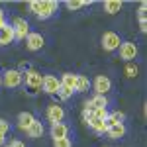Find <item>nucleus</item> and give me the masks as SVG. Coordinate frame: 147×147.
Wrapping results in <instances>:
<instances>
[{
	"label": "nucleus",
	"instance_id": "nucleus-8",
	"mask_svg": "<svg viewBox=\"0 0 147 147\" xmlns=\"http://www.w3.org/2000/svg\"><path fill=\"white\" fill-rule=\"evenodd\" d=\"M94 90L100 96H106V92L112 90V80L108 79V77H104V75H98L94 79Z\"/></svg>",
	"mask_w": 147,
	"mask_h": 147
},
{
	"label": "nucleus",
	"instance_id": "nucleus-17",
	"mask_svg": "<svg viewBox=\"0 0 147 147\" xmlns=\"http://www.w3.org/2000/svg\"><path fill=\"white\" fill-rule=\"evenodd\" d=\"M88 125H90L92 129H94V134H98V136H102V134H106V124H104V120H98V118H92L90 122H88Z\"/></svg>",
	"mask_w": 147,
	"mask_h": 147
},
{
	"label": "nucleus",
	"instance_id": "nucleus-4",
	"mask_svg": "<svg viewBox=\"0 0 147 147\" xmlns=\"http://www.w3.org/2000/svg\"><path fill=\"white\" fill-rule=\"evenodd\" d=\"M120 35L116 34V32H104L102 35V47H104V51H116L118 47H120Z\"/></svg>",
	"mask_w": 147,
	"mask_h": 147
},
{
	"label": "nucleus",
	"instance_id": "nucleus-33",
	"mask_svg": "<svg viewBox=\"0 0 147 147\" xmlns=\"http://www.w3.org/2000/svg\"><path fill=\"white\" fill-rule=\"evenodd\" d=\"M0 86H2V77H0Z\"/></svg>",
	"mask_w": 147,
	"mask_h": 147
},
{
	"label": "nucleus",
	"instance_id": "nucleus-16",
	"mask_svg": "<svg viewBox=\"0 0 147 147\" xmlns=\"http://www.w3.org/2000/svg\"><path fill=\"white\" fill-rule=\"evenodd\" d=\"M106 134L110 139H120V137L125 136V125L124 124H116V125H110L108 129H106Z\"/></svg>",
	"mask_w": 147,
	"mask_h": 147
},
{
	"label": "nucleus",
	"instance_id": "nucleus-25",
	"mask_svg": "<svg viewBox=\"0 0 147 147\" xmlns=\"http://www.w3.org/2000/svg\"><path fill=\"white\" fill-rule=\"evenodd\" d=\"M137 71H139V69H137V65H134V63H127L125 69H124V73L127 75V77H131V79L137 75Z\"/></svg>",
	"mask_w": 147,
	"mask_h": 147
},
{
	"label": "nucleus",
	"instance_id": "nucleus-29",
	"mask_svg": "<svg viewBox=\"0 0 147 147\" xmlns=\"http://www.w3.org/2000/svg\"><path fill=\"white\" fill-rule=\"evenodd\" d=\"M139 28H141V32H147V22H145V14H139Z\"/></svg>",
	"mask_w": 147,
	"mask_h": 147
},
{
	"label": "nucleus",
	"instance_id": "nucleus-23",
	"mask_svg": "<svg viewBox=\"0 0 147 147\" xmlns=\"http://www.w3.org/2000/svg\"><path fill=\"white\" fill-rule=\"evenodd\" d=\"M8 131H10V124H8L6 120H2V118H0V145L4 143V136H6Z\"/></svg>",
	"mask_w": 147,
	"mask_h": 147
},
{
	"label": "nucleus",
	"instance_id": "nucleus-28",
	"mask_svg": "<svg viewBox=\"0 0 147 147\" xmlns=\"http://www.w3.org/2000/svg\"><path fill=\"white\" fill-rule=\"evenodd\" d=\"M94 118L106 120V118H108V110H106V108H94Z\"/></svg>",
	"mask_w": 147,
	"mask_h": 147
},
{
	"label": "nucleus",
	"instance_id": "nucleus-31",
	"mask_svg": "<svg viewBox=\"0 0 147 147\" xmlns=\"http://www.w3.org/2000/svg\"><path fill=\"white\" fill-rule=\"evenodd\" d=\"M0 20H4V12L0 10Z\"/></svg>",
	"mask_w": 147,
	"mask_h": 147
},
{
	"label": "nucleus",
	"instance_id": "nucleus-27",
	"mask_svg": "<svg viewBox=\"0 0 147 147\" xmlns=\"http://www.w3.org/2000/svg\"><path fill=\"white\" fill-rule=\"evenodd\" d=\"M53 147H71V139H69V137L53 139Z\"/></svg>",
	"mask_w": 147,
	"mask_h": 147
},
{
	"label": "nucleus",
	"instance_id": "nucleus-2",
	"mask_svg": "<svg viewBox=\"0 0 147 147\" xmlns=\"http://www.w3.org/2000/svg\"><path fill=\"white\" fill-rule=\"evenodd\" d=\"M22 82H24V75L20 73V71H16V69L6 71L4 77H2V84L8 86V88H16V86H20Z\"/></svg>",
	"mask_w": 147,
	"mask_h": 147
},
{
	"label": "nucleus",
	"instance_id": "nucleus-6",
	"mask_svg": "<svg viewBox=\"0 0 147 147\" xmlns=\"http://www.w3.org/2000/svg\"><path fill=\"white\" fill-rule=\"evenodd\" d=\"M24 80H26V84L35 90V88H39L41 86V80H43V75L39 73V71H35V69H28L26 71V75H24Z\"/></svg>",
	"mask_w": 147,
	"mask_h": 147
},
{
	"label": "nucleus",
	"instance_id": "nucleus-20",
	"mask_svg": "<svg viewBox=\"0 0 147 147\" xmlns=\"http://www.w3.org/2000/svg\"><path fill=\"white\" fill-rule=\"evenodd\" d=\"M90 88V80L84 75H77V92H86Z\"/></svg>",
	"mask_w": 147,
	"mask_h": 147
},
{
	"label": "nucleus",
	"instance_id": "nucleus-10",
	"mask_svg": "<svg viewBox=\"0 0 147 147\" xmlns=\"http://www.w3.org/2000/svg\"><path fill=\"white\" fill-rule=\"evenodd\" d=\"M43 43H45V39H43V35H41V34L30 32V35L26 37V47H28L30 51H37V49H41Z\"/></svg>",
	"mask_w": 147,
	"mask_h": 147
},
{
	"label": "nucleus",
	"instance_id": "nucleus-7",
	"mask_svg": "<svg viewBox=\"0 0 147 147\" xmlns=\"http://www.w3.org/2000/svg\"><path fill=\"white\" fill-rule=\"evenodd\" d=\"M41 88H43V92H47V94H57V90L61 88V82H59V79L53 77V75H45L43 80H41Z\"/></svg>",
	"mask_w": 147,
	"mask_h": 147
},
{
	"label": "nucleus",
	"instance_id": "nucleus-14",
	"mask_svg": "<svg viewBox=\"0 0 147 147\" xmlns=\"http://www.w3.org/2000/svg\"><path fill=\"white\" fill-rule=\"evenodd\" d=\"M124 120H125V114L116 110V112H108V118L104 120V124H106V127H110V125L116 124H124Z\"/></svg>",
	"mask_w": 147,
	"mask_h": 147
},
{
	"label": "nucleus",
	"instance_id": "nucleus-5",
	"mask_svg": "<svg viewBox=\"0 0 147 147\" xmlns=\"http://www.w3.org/2000/svg\"><path fill=\"white\" fill-rule=\"evenodd\" d=\"M118 49H120V59H124L127 63H131V59L137 57V45L131 41H122Z\"/></svg>",
	"mask_w": 147,
	"mask_h": 147
},
{
	"label": "nucleus",
	"instance_id": "nucleus-1",
	"mask_svg": "<svg viewBox=\"0 0 147 147\" xmlns=\"http://www.w3.org/2000/svg\"><path fill=\"white\" fill-rule=\"evenodd\" d=\"M59 8V2L55 0H34V2H30V10L34 12L37 18H41V20H47V18H51L53 14L57 12Z\"/></svg>",
	"mask_w": 147,
	"mask_h": 147
},
{
	"label": "nucleus",
	"instance_id": "nucleus-26",
	"mask_svg": "<svg viewBox=\"0 0 147 147\" xmlns=\"http://www.w3.org/2000/svg\"><path fill=\"white\" fill-rule=\"evenodd\" d=\"M57 96H59L61 100H69V98L73 96V90H69V88H65V86H61V88L57 90Z\"/></svg>",
	"mask_w": 147,
	"mask_h": 147
},
{
	"label": "nucleus",
	"instance_id": "nucleus-22",
	"mask_svg": "<svg viewBox=\"0 0 147 147\" xmlns=\"http://www.w3.org/2000/svg\"><path fill=\"white\" fill-rule=\"evenodd\" d=\"M92 118H94V106H92L90 102H86V104H84V110H82V120L88 124Z\"/></svg>",
	"mask_w": 147,
	"mask_h": 147
},
{
	"label": "nucleus",
	"instance_id": "nucleus-9",
	"mask_svg": "<svg viewBox=\"0 0 147 147\" xmlns=\"http://www.w3.org/2000/svg\"><path fill=\"white\" fill-rule=\"evenodd\" d=\"M63 118H65L63 106H59V104H49V108H47V120H49L51 124H59V122H63Z\"/></svg>",
	"mask_w": 147,
	"mask_h": 147
},
{
	"label": "nucleus",
	"instance_id": "nucleus-11",
	"mask_svg": "<svg viewBox=\"0 0 147 147\" xmlns=\"http://www.w3.org/2000/svg\"><path fill=\"white\" fill-rule=\"evenodd\" d=\"M14 41V30H12V24H4L0 28V45H10Z\"/></svg>",
	"mask_w": 147,
	"mask_h": 147
},
{
	"label": "nucleus",
	"instance_id": "nucleus-32",
	"mask_svg": "<svg viewBox=\"0 0 147 147\" xmlns=\"http://www.w3.org/2000/svg\"><path fill=\"white\" fill-rule=\"evenodd\" d=\"M4 24H6V20H0V28H2V26H4Z\"/></svg>",
	"mask_w": 147,
	"mask_h": 147
},
{
	"label": "nucleus",
	"instance_id": "nucleus-24",
	"mask_svg": "<svg viewBox=\"0 0 147 147\" xmlns=\"http://www.w3.org/2000/svg\"><path fill=\"white\" fill-rule=\"evenodd\" d=\"M86 4H90V2H84V0H69L67 8L69 10H79V8H82V6H86Z\"/></svg>",
	"mask_w": 147,
	"mask_h": 147
},
{
	"label": "nucleus",
	"instance_id": "nucleus-12",
	"mask_svg": "<svg viewBox=\"0 0 147 147\" xmlns=\"http://www.w3.org/2000/svg\"><path fill=\"white\" fill-rule=\"evenodd\" d=\"M35 122L34 114L32 112H20L18 114V127L22 129V131H28L30 129V125Z\"/></svg>",
	"mask_w": 147,
	"mask_h": 147
},
{
	"label": "nucleus",
	"instance_id": "nucleus-15",
	"mask_svg": "<svg viewBox=\"0 0 147 147\" xmlns=\"http://www.w3.org/2000/svg\"><path fill=\"white\" fill-rule=\"evenodd\" d=\"M69 136V127L63 122L59 124H51V137L53 139H61V137H67Z\"/></svg>",
	"mask_w": 147,
	"mask_h": 147
},
{
	"label": "nucleus",
	"instance_id": "nucleus-30",
	"mask_svg": "<svg viewBox=\"0 0 147 147\" xmlns=\"http://www.w3.org/2000/svg\"><path fill=\"white\" fill-rule=\"evenodd\" d=\"M6 147H26V145H24L20 139H14V141H10V145H6Z\"/></svg>",
	"mask_w": 147,
	"mask_h": 147
},
{
	"label": "nucleus",
	"instance_id": "nucleus-3",
	"mask_svg": "<svg viewBox=\"0 0 147 147\" xmlns=\"http://www.w3.org/2000/svg\"><path fill=\"white\" fill-rule=\"evenodd\" d=\"M12 30H14V39H26L30 35V24L24 18H16L12 22Z\"/></svg>",
	"mask_w": 147,
	"mask_h": 147
},
{
	"label": "nucleus",
	"instance_id": "nucleus-19",
	"mask_svg": "<svg viewBox=\"0 0 147 147\" xmlns=\"http://www.w3.org/2000/svg\"><path fill=\"white\" fill-rule=\"evenodd\" d=\"M104 10L108 12V14H116V12L122 10V2L120 0H106L104 2Z\"/></svg>",
	"mask_w": 147,
	"mask_h": 147
},
{
	"label": "nucleus",
	"instance_id": "nucleus-13",
	"mask_svg": "<svg viewBox=\"0 0 147 147\" xmlns=\"http://www.w3.org/2000/svg\"><path fill=\"white\" fill-rule=\"evenodd\" d=\"M61 82V86H65L69 90H77V75H73V73H63V77L59 79Z\"/></svg>",
	"mask_w": 147,
	"mask_h": 147
},
{
	"label": "nucleus",
	"instance_id": "nucleus-21",
	"mask_svg": "<svg viewBox=\"0 0 147 147\" xmlns=\"http://www.w3.org/2000/svg\"><path fill=\"white\" fill-rule=\"evenodd\" d=\"M88 102H90L94 108H106V106H108V98H106V96H100V94L92 96Z\"/></svg>",
	"mask_w": 147,
	"mask_h": 147
},
{
	"label": "nucleus",
	"instance_id": "nucleus-18",
	"mask_svg": "<svg viewBox=\"0 0 147 147\" xmlns=\"http://www.w3.org/2000/svg\"><path fill=\"white\" fill-rule=\"evenodd\" d=\"M26 134H28L30 137H41V136H43V125H41V122L35 120L34 124L30 125V129H28Z\"/></svg>",
	"mask_w": 147,
	"mask_h": 147
}]
</instances>
